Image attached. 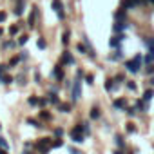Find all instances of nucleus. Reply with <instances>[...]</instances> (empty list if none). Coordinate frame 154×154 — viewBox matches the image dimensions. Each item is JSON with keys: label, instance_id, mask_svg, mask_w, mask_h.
Here are the masks:
<instances>
[{"label": "nucleus", "instance_id": "f257e3e1", "mask_svg": "<svg viewBox=\"0 0 154 154\" xmlns=\"http://www.w3.org/2000/svg\"><path fill=\"white\" fill-rule=\"evenodd\" d=\"M141 62H143L141 54H136L132 60H127V62H125V67H127V71H131V72H138L140 67H141Z\"/></svg>", "mask_w": 154, "mask_h": 154}, {"label": "nucleus", "instance_id": "f03ea898", "mask_svg": "<svg viewBox=\"0 0 154 154\" xmlns=\"http://www.w3.org/2000/svg\"><path fill=\"white\" fill-rule=\"evenodd\" d=\"M84 134H85V131H84V125L80 123V125H76V127L71 131V140H72L74 143H82V141H84Z\"/></svg>", "mask_w": 154, "mask_h": 154}, {"label": "nucleus", "instance_id": "7ed1b4c3", "mask_svg": "<svg viewBox=\"0 0 154 154\" xmlns=\"http://www.w3.org/2000/svg\"><path fill=\"white\" fill-rule=\"evenodd\" d=\"M53 147V141L49 140V138H42V140H38V143H36V149H38V152H47L49 149Z\"/></svg>", "mask_w": 154, "mask_h": 154}, {"label": "nucleus", "instance_id": "20e7f679", "mask_svg": "<svg viewBox=\"0 0 154 154\" xmlns=\"http://www.w3.org/2000/svg\"><path fill=\"white\" fill-rule=\"evenodd\" d=\"M82 96V82L80 80H74V85H72V100H80Z\"/></svg>", "mask_w": 154, "mask_h": 154}, {"label": "nucleus", "instance_id": "39448f33", "mask_svg": "<svg viewBox=\"0 0 154 154\" xmlns=\"http://www.w3.org/2000/svg\"><path fill=\"white\" fill-rule=\"evenodd\" d=\"M53 8H54V11H56L58 18H60V20H63V18H65V13H63V6H62L60 0H53Z\"/></svg>", "mask_w": 154, "mask_h": 154}, {"label": "nucleus", "instance_id": "423d86ee", "mask_svg": "<svg viewBox=\"0 0 154 154\" xmlns=\"http://www.w3.org/2000/svg\"><path fill=\"white\" fill-rule=\"evenodd\" d=\"M140 4H141V0H122V8L123 9H132V8H136Z\"/></svg>", "mask_w": 154, "mask_h": 154}, {"label": "nucleus", "instance_id": "0eeeda50", "mask_svg": "<svg viewBox=\"0 0 154 154\" xmlns=\"http://www.w3.org/2000/svg\"><path fill=\"white\" fill-rule=\"evenodd\" d=\"M123 38H125V36H123L122 33H120L118 36H112V38H111V42H109V44H111V47H118V49H120V44L123 42Z\"/></svg>", "mask_w": 154, "mask_h": 154}, {"label": "nucleus", "instance_id": "6e6552de", "mask_svg": "<svg viewBox=\"0 0 154 154\" xmlns=\"http://www.w3.org/2000/svg\"><path fill=\"white\" fill-rule=\"evenodd\" d=\"M125 18H127V15H125V9H123V8L114 13V20H116V22H125Z\"/></svg>", "mask_w": 154, "mask_h": 154}, {"label": "nucleus", "instance_id": "1a4fd4ad", "mask_svg": "<svg viewBox=\"0 0 154 154\" xmlns=\"http://www.w3.org/2000/svg\"><path fill=\"white\" fill-rule=\"evenodd\" d=\"M53 76H54V78H58V80H63V71H62V65H56V67H54Z\"/></svg>", "mask_w": 154, "mask_h": 154}, {"label": "nucleus", "instance_id": "9d476101", "mask_svg": "<svg viewBox=\"0 0 154 154\" xmlns=\"http://www.w3.org/2000/svg\"><path fill=\"white\" fill-rule=\"evenodd\" d=\"M116 109H125L127 107V100L125 98H120V100H114V103H112Z\"/></svg>", "mask_w": 154, "mask_h": 154}, {"label": "nucleus", "instance_id": "9b49d317", "mask_svg": "<svg viewBox=\"0 0 154 154\" xmlns=\"http://www.w3.org/2000/svg\"><path fill=\"white\" fill-rule=\"evenodd\" d=\"M152 96H154V89H147V91L143 93V102L149 103V102L152 100Z\"/></svg>", "mask_w": 154, "mask_h": 154}, {"label": "nucleus", "instance_id": "f8f14e48", "mask_svg": "<svg viewBox=\"0 0 154 154\" xmlns=\"http://www.w3.org/2000/svg\"><path fill=\"white\" fill-rule=\"evenodd\" d=\"M125 27H127L125 22H116V24H114V33H122Z\"/></svg>", "mask_w": 154, "mask_h": 154}, {"label": "nucleus", "instance_id": "ddd939ff", "mask_svg": "<svg viewBox=\"0 0 154 154\" xmlns=\"http://www.w3.org/2000/svg\"><path fill=\"white\" fill-rule=\"evenodd\" d=\"M62 62H63V63H74V58H72L69 53H63V56H62Z\"/></svg>", "mask_w": 154, "mask_h": 154}, {"label": "nucleus", "instance_id": "4468645a", "mask_svg": "<svg viewBox=\"0 0 154 154\" xmlns=\"http://www.w3.org/2000/svg\"><path fill=\"white\" fill-rule=\"evenodd\" d=\"M91 118H93V120H98V118H100V109H98V107L91 109Z\"/></svg>", "mask_w": 154, "mask_h": 154}, {"label": "nucleus", "instance_id": "2eb2a0df", "mask_svg": "<svg viewBox=\"0 0 154 154\" xmlns=\"http://www.w3.org/2000/svg\"><path fill=\"white\" fill-rule=\"evenodd\" d=\"M35 17H36V8H33V13H31V17H29V26H31V27L35 26Z\"/></svg>", "mask_w": 154, "mask_h": 154}, {"label": "nucleus", "instance_id": "dca6fc26", "mask_svg": "<svg viewBox=\"0 0 154 154\" xmlns=\"http://www.w3.org/2000/svg\"><path fill=\"white\" fill-rule=\"evenodd\" d=\"M122 56H123V53H122V49H118V51H116V53L111 56V60H120Z\"/></svg>", "mask_w": 154, "mask_h": 154}, {"label": "nucleus", "instance_id": "f3484780", "mask_svg": "<svg viewBox=\"0 0 154 154\" xmlns=\"http://www.w3.org/2000/svg\"><path fill=\"white\" fill-rule=\"evenodd\" d=\"M0 80H2V84H11V82H13V78H11V76H4V74L0 76Z\"/></svg>", "mask_w": 154, "mask_h": 154}, {"label": "nucleus", "instance_id": "a211bd4d", "mask_svg": "<svg viewBox=\"0 0 154 154\" xmlns=\"http://www.w3.org/2000/svg\"><path fill=\"white\" fill-rule=\"evenodd\" d=\"M112 87H114V80H107L105 82V89L107 91H112Z\"/></svg>", "mask_w": 154, "mask_h": 154}, {"label": "nucleus", "instance_id": "6ab92c4d", "mask_svg": "<svg viewBox=\"0 0 154 154\" xmlns=\"http://www.w3.org/2000/svg\"><path fill=\"white\" fill-rule=\"evenodd\" d=\"M136 107H138V109H140V111H147V105H145V103H143V102H140V100H138V102H136Z\"/></svg>", "mask_w": 154, "mask_h": 154}, {"label": "nucleus", "instance_id": "aec40b11", "mask_svg": "<svg viewBox=\"0 0 154 154\" xmlns=\"http://www.w3.org/2000/svg\"><path fill=\"white\" fill-rule=\"evenodd\" d=\"M22 6H24V2L20 0V2H18V6H17V9H15V13H17V15H22Z\"/></svg>", "mask_w": 154, "mask_h": 154}, {"label": "nucleus", "instance_id": "412c9836", "mask_svg": "<svg viewBox=\"0 0 154 154\" xmlns=\"http://www.w3.org/2000/svg\"><path fill=\"white\" fill-rule=\"evenodd\" d=\"M60 111H62V112H69V111H71V107H69L67 103H62V105H60Z\"/></svg>", "mask_w": 154, "mask_h": 154}, {"label": "nucleus", "instance_id": "4be33fe9", "mask_svg": "<svg viewBox=\"0 0 154 154\" xmlns=\"http://www.w3.org/2000/svg\"><path fill=\"white\" fill-rule=\"evenodd\" d=\"M49 102L51 103H58V96L56 94H49Z\"/></svg>", "mask_w": 154, "mask_h": 154}, {"label": "nucleus", "instance_id": "5701e85b", "mask_svg": "<svg viewBox=\"0 0 154 154\" xmlns=\"http://www.w3.org/2000/svg\"><path fill=\"white\" fill-rule=\"evenodd\" d=\"M116 145H118L120 149L123 147V138H122V136H116Z\"/></svg>", "mask_w": 154, "mask_h": 154}, {"label": "nucleus", "instance_id": "b1692460", "mask_svg": "<svg viewBox=\"0 0 154 154\" xmlns=\"http://www.w3.org/2000/svg\"><path fill=\"white\" fill-rule=\"evenodd\" d=\"M62 42H63V44H69V31H65V33H63V38H62Z\"/></svg>", "mask_w": 154, "mask_h": 154}, {"label": "nucleus", "instance_id": "393cba45", "mask_svg": "<svg viewBox=\"0 0 154 154\" xmlns=\"http://www.w3.org/2000/svg\"><path fill=\"white\" fill-rule=\"evenodd\" d=\"M127 132H136V127L132 123H127Z\"/></svg>", "mask_w": 154, "mask_h": 154}, {"label": "nucleus", "instance_id": "a878e982", "mask_svg": "<svg viewBox=\"0 0 154 154\" xmlns=\"http://www.w3.org/2000/svg\"><path fill=\"white\" fill-rule=\"evenodd\" d=\"M0 149H8V141L4 138H0Z\"/></svg>", "mask_w": 154, "mask_h": 154}, {"label": "nucleus", "instance_id": "bb28decb", "mask_svg": "<svg viewBox=\"0 0 154 154\" xmlns=\"http://www.w3.org/2000/svg\"><path fill=\"white\" fill-rule=\"evenodd\" d=\"M78 51H80V53H87L89 49H87L85 45H82V44H78Z\"/></svg>", "mask_w": 154, "mask_h": 154}, {"label": "nucleus", "instance_id": "cd10ccee", "mask_svg": "<svg viewBox=\"0 0 154 154\" xmlns=\"http://www.w3.org/2000/svg\"><path fill=\"white\" fill-rule=\"evenodd\" d=\"M85 80H87V84H93V82H94V76H93V74H87Z\"/></svg>", "mask_w": 154, "mask_h": 154}, {"label": "nucleus", "instance_id": "c85d7f7f", "mask_svg": "<svg viewBox=\"0 0 154 154\" xmlns=\"http://www.w3.org/2000/svg\"><path fill=\"white\" fill-rule=\"evenodd\" d=\"M127 87H129L131 91H136V84H134V82H129V84H127Z\"/></svg>", "mask_w": 154, "mask_h": 154}, {"label": "nucleus", "instance_id": "c756f323", "mask_svg": "<svg viewBox=\"0 0 154 154\" xmlns=\"http://www.w3.org/2000/svg\"><path fill=\"white\" fill-rule=\"evenodd\" d=\"M127 114H129V116H134V114H136V109H134V107H132V109H127Z\"/></svg>", "mask_w": 154, "mask_h": 154}, {"label": "nucleus", "instance_id": "7c9ffc66", "mask_svg": "<svg viewBox=\"0 0 154 154\" xmlns=\"http://www.w3.org/2000/svg\"><path fill=\"white\" fill-rule=\"evenodd\" d=\"M147 74H154V65H149L147 67Z\"/></svg>", "mask_w": 154, "mask_h": 154}, {"label": "nucleus", "instance_id": "2f4dec72", "mask_svg": "<svg viewBox=\"0 0 154 154\" xmlns=\"http://www.w3.org/2000/svg\"><path fill=\"white\" fill-rule=\"evenodd\" d=\"M38 102H40V100H36V98H29V103H31V105H36Z\"/></svg>", "mask_w": 154, "mask_h": 154}, {"label": "nucleus", "instance_id": "473e14b6", "mask_svg": "<svg viewBox=\"0 0 154 154\" xmlns=\"http://www.w3.org/2000/svg\"><path fill=\"white\" fill-rule=\"evenodd\" d=\"M53 147H62V140H56V141H53Z\"/></svg>", "mask_w": 154, "mask_h": 154}, {"label": "nucleus", "instance_id": "72a5a7b5", "mask_svg": "<svg viewBox=\"0 0 154 154\" xmlns=\"http://www.w3.org/2000/svg\"><path fill=\"white\" fill-rule=\"evenodd\" d=\"M26 42H27V36H22V38H20V40H18V44H22V45H24V44H26Z\"/></svg>", "mask_w": 154, "mask_h": 154}, {"label": "nucleus", "instance_id": "f704fd0d", "mask_svg": "<svg viewBox=\"0 0 154 154\" xmlns=\"http://www.w3.org/2000/svg\"><path fill=\"white\" fill-rule=\"evenodd\" d=\"M38 47L44 49V47H45V42H44V40H38Z\"/></svg>", "mask_w": 154, "mask_h": 154}, {"label": "nucleus", "instance_id": "c9c22d12", "mask_svg": "<svg viewBox=\"0 0 154 154\" xmlns=\"http://www.w3.org/2000/svg\"><path fill=\"white\" fill-rule=\"evenodd\" d=\"M6 20V13L4 11H0V22H4Z\"/></svg>", "mask_w": 154, "mask_h": 154}, {"label": "nucleus", "instance_id": "e433bc0d", "mask_svg": "<svg viewBox=\"0 0 154 154\" xmlns=\"http://www.w3.org/2000/svg\"><path fill=\"white\" fill-rule=\"evenodd\" d=\"M114 80H116V82H123V74H118Z\"/></svg>", "mask_w": 154, "mask_h": 154}, {"label": "nucleus", "instance_id": "4c0bfd02", "mask_svg": "<svg viewBox=\"0 0 154 154\" xmlns=\"http://www.w3.org/2000/svg\"><path fill=\"white\" fill-rule=\"evenodd\" d=\"M62 132H63L62 129H56V131H54V134H56V136H62Z\"/></svg>", "mask_w": 154, "mask_h": 154}, {"label": "nucleus", "instance_id": "58836bf2", "mask_svg": "<svg viewBox=\"0 0 154 154\" xmlns=\"http://www.w3.org/2000/svg\"><path fill=\"white\" fill-rule=\"evenodd\" d=\"M4 69H6L4 65H0V76H2V74H4Z\"/></svg>", "mask_w": 154, "mask_h": 154}, {"label": "nucleus", "instance_id": "ea45409f", "mask_svg": "<svg viewBox=\"0 0 154 154\" xmlns=\"http://www.w3.org/2000/svg\"><path fill=\"white\" fill-rule=\"evenodd\" d=\"M0 154H8V152H6V149H0Z\"/></svg>", "mask_w": 154, "mask_h": 154}, {"label": "nucleus", "instance_id": "a19ab883", "mask_svg": "<svg viewBox=\"0 0 154 154\" xmlns=\"http://www.w3.org/2000/svg\"><path fill=\"white\" fill-rule=\"evenodd\" d=\"M114 154H123V152H122V150H116V152H114Z\"/></svg>", "mask_w": 154, "mask_h": 154}, {"label": "nucleus", "instance_id": "79ce46f5", "mask_svg": "<svg viewBox=\"0 0 154 154\" xmlns=\"http://www.w3.org/2000/svg\"><path fill=\"white\" fill-rule=\"evenodd\" d=\"M150 84H152V85H154V78H152V80H150Z\"/></svg>", "mask_w": 154, "mask_h": 154}, {"label": "nucleus", "instance_id": "37998d69", "mask_svg": "<svg viewBox=\"0 0 154 154\" xmlns=\"http://www.w3.org/2000/svg\"><path fill=\"white\" fill-rule=\"evenodd\" d=\"M24 154H33V152H24Z\"/></svg>", "mask_w": 154, "mask_h": 154}, {"label": "nucleus", "instance_id": "c03bdc74", "mask_svg": "<svg viewBox=\"0 0 154 154\" xmlns=\"http://www.w3.org/2000/svg\"><path fill=\"white\" fill-rule=\"evenodd\" d=\"M131 154H132V152H131Z\"/></svg>", "mask_w": 154, "mask_h": 154}]
</instances>
